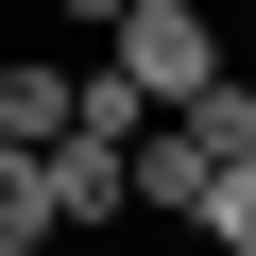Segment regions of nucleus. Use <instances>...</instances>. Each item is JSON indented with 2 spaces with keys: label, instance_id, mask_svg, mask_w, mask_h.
<instances>
[{
  "label": "nucleus",
  "instance_id": "obj_1",
  "mask_svg": "<svg viewBox=\"0 0 256 256\" xmlns=\"http://www.w3.org/2000/svg\"><path fill=\"white\" fill-rule=\"evenodd\" d=\"M102 68L137 86V102H188V86H222L239 52H222L205 0H120V18H102Z\"/></svg>",
  "mask_w": 256,
  "mask_h": 256
},
{
  "label": "nucleus",
  "instance_id": "obj_2",
  "mask_svg": "<svg viewBox=\"0 0 256 256\" xmlns=\"http://www.w3.org/2000/svg\"><path fill=\"white\" fill-rule=\"evenodd\" d=\"M34 188H52V239H86V222H120V205H137L120 137H52V154H34Z\"/></svg>",
  "mask_w": 256,
  "mask_h": 256
},
{
  "label": "nucleus",
  "instance_id": "obj_3",
  "mask_svg": "<svg viewBox=\"0 0 256 256\" xmlns=\"http://www.w3.org/2000/svg\"><path fill=\"white\" fill-rule=\"evenodd\" d=\"M120 171H137V205H154V222H188V205H205V154H188V120H171V102L137 120V154H120Z\"/></svg>",
  "mask_w": 256,
  "mask_h": 256
},
{
  "label": "nucleus",
  "instance_id": "obj_4",
  "mask_svg": "<svg viewBox=\"0 0 256 256\" xmlns=\"http://www.w3.org/2000/svg\"><path fill=\"white\" fill-rule=\"evenodd\" d=\"M0 137H18V154L68 137V68H52V52H0Z\"/></svg>",
  "mask_w": 256,
  "mask_h": 256
},
{
  "label": "nucleus",
  "instance_id": "obj_5",
  "mask_svg": "<svg viewBox=\"0 0 256 256\" xmlns=\"http://www.w3.org/2000/svg\"><path fill=\"white\" fill-rule=\"evenodd\" d=\"M188 239H205V256H256V154H222V171H205V205H188Z\"/></svg>",
  "mask_w": 256,
  "mask_h": 256
},
{
  "label": "nucleus",
  "instance_id": "obj_6",
  "mask_svg": "<svg viewBox=\"0 0 256 256\" xmlns=\"http://www.w3.org/2000/svg\"><path fill=\"white\" fill-rule=\"evenodd\" d=\"M34 239H52V188H34V154H18V137H0V256H34Z\"/></svg>",
  "mask_w": 256,
  "mask_h": 256
},
{
  "label": "nucleus",
  "instance_id": "obj_7",
  "mask_svg": "<svg viewBox=\"0 0 256 256\" xmlns=\"http://www.w3.org/2000/svg\"><path fill=\"white\" fill-rule=\"evenodd\" d=\"M222 52H239V86H256V0H239V34H222Z\"/></svg>",
  "mask_w": 256,
  "mask_h": 256
},
{
  "label": "nucleus",
  "instance_id": "obj_8",
  "mask_svg": "<svg viewBox=\"0 0 256 256\" xmlns=\"http://www.w3.org/2000/svg\"><path fill=\"white\" fill-rule=\"evenodd\" d=\"M52 18H86V34H102V18H120V0H52Z\"/></svg>",
  "mask_w": 256,
  "mask_h": 256
}]
</instances>
